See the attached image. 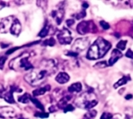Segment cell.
Instances as JSON below:
<instances>
[{
    "mask_svg": "<svg viewBox=\"0 0 133 119\" xmlns=\"http://www.w3.org/2000/svg\"><path fill=\"white\" fill-rule=\"evenodd\" d=\"M7 91L8 90L2 85H0V97L4 98V97H5V94L7 93Z\"/></svg>",
    "mask_w": 133,
    "mask_h": 119,
    "instance_id": "obj_25",
    "label": "cell"
},
{
    "mask_svg": "<svg viewBox=\"0 0 133 119\" xmlns=\"http://www.w3.org/2000/svg\"><path fill=\"white\" fill-rule=\"evenodd\" d=\"M83 7L84 9H87V8L89 7V4H88L87 2H83Z\"/></svg>",
    "mask_w": 133,
    "mask_h": 119,
    "instance_id": "obj_35",
    "label": "cell"
},
{
    "mask_svg": "<svg viewBox=\"0 0 133 119\" xmlns=\"http://www.w3.org/2000/svg\"><path fill=\"white\" fill-rule=\"evenodd\" d=\"M35 116H36L37 118L38 117V118H48L49 114L42 111V112H37V113H36V114H35Z\"/></svg>",
    "mask_w": 133,
    "mask_h": 119,
    "instance_id": "obj_24",
    "label": "cell"
},
{
    "mask_svg": "<svg viewBox=\"0 0 133 119\" xmlns=\"http://www.w3.org/2000/svg\"><path fill=\"white\" fill-rule=\"evenodd\" d=\"M97 115V111H95V110H90L89 111H87L84 115L83 119H94L96 117Z\"/></svg>",
    "mask_w": 133,
    "mask_h": 119,
    "instance_id": "obj_19",
    "label": "cell"
},
{
    "mask_svg": "<svg viewBox=\"0 0 133 119\" xmlns=\"http://www.w3.org/2000/svg\"><path fill=\"white\" fill-rule=\"evenodd\" d=\"M131 98H132V94H129V95L125 96V99L126 100H130Z\"/></svg>",
    "mask_w": 133,
    "mask_h": 119,
    "instance_id": "obj_36",
    "label": "cell"
},
{
    "mask_svg": "<svg viewBox=\"0 0 133 119\" xmlns=\"http://www.w3.org/2000/svg\"><path fill=\"white\" fill-rule=\"evenodd\" d=\"M82 90V84L80 83H75L73 84H72L69 88H68V91L70 94L72 93H78L80 92Z\"/></svg>",
    "mask_w": 133,
    "mask_h": 119,
    "instance_id": "obj_15",
    "label": "cell"
},
{
    "mask_svg": "<svg viewBox=\"0 0 133 119\" xmlns=\"http://www.w3.org/2000/svg\"><path fill=\"white\" fill-rule=\"evenodd\" d=\"M76 30L79 34L84 35L89 32H96L97 27L95 26L93 21H82L77 25Z\"/></svg>",
    "mask_w": 133,
    "mask_h": 119,
    "instance_id": "obj_5",
    "label": "cell"
},
{
    "mask_svg": "<svg viewBox=\"0 0 133 119\" xmlns=\"http://www.w3.org/2000/svg\"><path fill=\"white\" fill-rule=\"evenodd\" d=\"M113 117V115L111 113H108V112H104L102 114L101 119H111Z\"/></svg>",
    "mask_w": 133,
    "mask_h": 119,
    "instance_id": "obj_27",
    "label": "cell"
},
{
    "mask_svg": "<svg viewBox=\"0 0 133 119\" xmlns=\"http://www.w3.org/2000/svg\"><path fill=\"white\" fill-rule=\"evenodd\" d=\"M51 19L54 20L56 25H60L64 19L65 11L62 8H59L56 10H52L50 14Z\"/></svg>",
    "mask_w": 133,
    "mask_h": 119,
    "instance_id": "obj_9",
    "label": "cell"
},
{
    "mask_svg": "<svg viewBox=\"0 0 133 119\" xmlns=\"http://www.w3.org/2000/svg\"><path fill=\"white\" fill-rule=\"evenodd\" d=\"M78 53H76V52H74V51H68L67 53H66V55H68V56H71V57H77L78 56Z\"/></svg>",
    "mask_w": 133,
    "mask_h": 119,
    "instance_id": "obj_33",
    "label": "cell"
},
{
    "mask_svg": "<svg viewBox=\"0 0 133 119\" xmlns=\"http://www.w3.org/2000/svg\"><path fill=\"white\" fill-rule=\"evenodd\" d=\"M69 79H70L69 76L66 72H59L55 77V80L60 84H65L68 83L69 81Z\"/></svg>",
    "mask_w": 133,
    "mask_h": 119,
    "instance_id": "obj_13",
    "label": "cell"
},
{
    "mask_svg": "<svg viewBox=\"0 0 133 119\" xmlns=\"http://www.w3.org/2000/svg\"><path fill=\"white\" fill-rule=\"evenodd\" d=\"M19 119H24L23 118H22V117H20V118H19Z\"/></svg>",
    "mask_w": 133,
    "mask_h": 119,
    "instance_id": "obj_38",
    "label": "cell"
},
{
    "mask_svg": "<svg viewBox=\"0 0 133 119\" xmlns=\"http://www.w3.org/2000/svg\"><path fill=\"white\" fill-rule=\"evenodd\" d=\"M90 44V40L87 37L78 38L77 40H76V41L72 46V51H74L79 54V52L87 49L89 47Z\"/></svg>",
    "mask_w": 133,
    "mask_h": 119,
    "instance_id": "obj_6",
    "label": "cell"
},
{
    "mask_svg": "<svg viewBox=\"0 0 133 119\" xmlns=\"http://www.w3.org/2000/svg\"><path fill=\"white\" fill-rule=\"evenodd\" d=\"M6 61V57L5 56H2L0 57V68L2 69Z\"/></svg>",
    "mask_w": 133,
    "mask_h": 119,
    "instance_id": "obj_31",
    "label": "cell"
},
{
    "mask_svg": "<svg viewBox=\"0 0 133 119\" xmlns=\"http://www.w3.org/2000/svg\"><path fill=\"white\" fill-rule=\"evenodd\" d=\"M15 19L16 18H14L13 16H8L2 19L0 22V33L2 34L7 33L10 30V27Z\"/></svg>",
    "mask_w": 133,
    "mask_h": 119,
    "instance_id": "obj_8",
    "label": "cell"
},
{
    "mask_svg": "<svg viewBox=\"0 0 133 119\" xmlns=\"http://www.w3.org/2000/svg\"><path fill=\"white\" fill-rule=\"evenodd\" d=\"M108 65L106 62H97L94 66L95 67H97V68H105L107 67Z\"/></svg>",
    "mask_w": 133,
    "mask_h": 119,
    "instance_id": "obj_28",
    "label": "cell"
},
{
    "mask_svg": "<svg viewBox=\"0 0 133 119\" xmlns=\"http://www.w3.org/2000/svg\"><path fill=\"white\" fill-rule=\"evenodd\" d=\"M30 55L24 52L18 57L12 59L9 64V68L15 71H28L34 69V65L29 61Z\"/></svg>",
    "mask_w": 133,
    "mask_h": 119,
    "instance_id": "obj_3",
    "label": "cell"
},
{
    "mask_svg": "<svg viewBox=\"0 0 133 119\" xmlns=\"http://www.w3.org/2000/svg\"><path fill=\"white\" fill-rule=\"evenodd\" d=\"M100 23H101V26L102 27V28L104 29V30H108L109 28H110V25H109V23H108L107 22H105V21H101L100 22Z\"/></svg>",
    "mask_w": 133,
    "mask_h": 119,
    "instance_id": "obj_29",
    "label": "cell"
},
{
    "mask_svg": "<svg viewBox=\"0 0 133 119\" xmlns=\"http://www.w3.org/2000/svg\"><path fill=\"white\" fill-rule=\"evenodd\" d=\"M21 29H22V27H21L20 22L17 19H15L10 27V30H9L10 33L14 36H19V34L21 32Z\"/></svg>",
    "mask_w": 133,
    "mask_h": 119,
    "instance_id": "obj_12",
    "label": "cell"
},
{
    "mask_svg": "<svg viewBox=\"0 0 133 119\" xmlns=\"http://www.w3.org/2000/svg\"><path fill=\"white\" fill-rule=\"evenodd\" d=\"M122 57V53L118 50V49H115L112 51L111 52V58H109V61H108V65L111 66L113 65L115 62H117V61L118 59H120Z\"/></svg>",
    "mask_w": 133,
    "mask_h": 119,
    "instance_id": "obj_11",
    "label": "cell"
},
{
    "mask_svg": "<svg viewBox=\"0 0 133 119\" xmlns=\"http://www.w3.org/2000/svg\"><path fill=\"white\" fill-rule=\"evenodd\" d=\"M125 56H126L127 58H129L133 59V51L130 49V48L128 49V51H127V52H126V54H125Z\"/></svg>",
    "mask_w": 133,
    "mask_h": 119,
    "instance_id": "obj_30",
    "label": "cell"
},
{
    "mask_svg": "<svg viewBox=\"0 0 133 119\" xmlns=\"http://www.w3.org/2000/svg\"><path fill=\"white\" fill-rule=\"evenodd\" d=\"M57 38L61 44H69L72 41L71 32L66 28H64L58 32L57 34Z\"/></svg>",
    "mask_w": 133,
    "mask_h": 119,
    "instance_id": "obj_7",
    "label": "cell"
},
{
    "mask_svg": "<svg viewBox=\"0 0 133 119\" xmlns=\"http://www.w3.org/2000/svg\"><path fill=\"white\" fill-rule=\"evenodd\" d=\"M30 98H31V96L30 94H25L18 97V101L22 104H27L29 101H30Z\"/></svg>",
    "mask_w": 133,
    "mask_h": 119,
    "instance_id": "obj_17",
    "label": "cell"
},
{
    "mask_svg": "<svg viewBox=\"0 0 133 119\" xmlns=\"http://www.w3.org/2000/svg\"><path fill=\"white\" fill-rule=\"evenodd\" d=\"M55 43H56L55 40L53 37H50L49 39L44 41L43 43H42V45H44V46H51V47H52V46H54V45L55 44Z\"/></svg>",
    "mask_w": 133,
    "mask_h": 119,
    "instance_id": "obj_21",
    "label": "cell"
},
{
    "mask_svg": "<svg viewBox=\"0 0 133 119\" xmlns=\"http://www.w3.org/2000/svg\"><path fill=\"white\" fill-rule=\"evenodd\" d=\"M74 109H75V108L73 107L72 104H68L63 110H64V113H67V112H69V111H74Z\"/></svg>",
    "mask_w": 133,
    "mask_h": 119,
    "instance_id": "obj_26",
    "label": "cell"
},
{
    "mask_svg": "<svg viewBox=\"0 0 133 119\" xmlns=\"http://www.w3.org/2000/svg\"><path fill=\"white\" fill-rule=\"evenodd\" d=\"M128 2H129V3H132L131 5H132V7H133V1H129Z\"/></svg>",
    "mask_w": 133,
    "mask_h": 119,
    "instance_id": "obj_37",
    "label": "cell"
},
{
    "mask_svg": "<svg viewBox=\"0 0 133 119\" xmlns=\"http://www.w3.org/2000/svg\"><path fill=\"white\" fill-rule=\"evenodd\" d=\"M128 80H129V77H128V76H123V77H122V79H120L116 83H115L114 87H115V89H117V88H118L119 87L126 84L127 82H128Z\"/></svg>",
    "mask_w": 133,
    "mask_h": 119,
    "instance_id": "obj_18",
    "label": "cell"
},
{
    "mask_svg": "<svg viewBox=\"0 0 133 119\" xmlns=\"http://www.w3.org/2000/svg\"><path fill=\"white\" fill-rule=\"evenodd\" d=\"M0 115L3 116L5 118H14L16 116V112L15 110L12 108L9 107H4L0 108Z\"/></svg>",
    "mask_w": 133,
    "mask_h": 119,
    "instance_id": "obj_10",
    "label": "cell"
},
{
    "mask_svg": "<svg viewBox=\"0 0 133 119\" xmlns=\"http://www.w3.org/2000/svg\"><path fill=\"white\" fill-rule=\"evenodd\" d=\"M52 26L48 24V23H45V25L44 26V27L42 28V30H41V32L39 33L38 36L41 37H45L46 36H48L49 34V33L51 32V29Z\"/></svg>",
    "mask_w": 133,
    "mask_h": 119,
    "instance_id": "obj_16",
    "label": "cell"
},
{
    "mask_svg": "<svg viewBox=\"0 0 133 119\" xmlns=\"http://www.w3.org/2000/svg\"><path fill=\"white\" fill-rule=\"evenodd\" d=\"M51 90V86L50 85H46V86H44L42 87H40L35 90L33 91V95L34 97H37V96H41V95H43L46 92L49 91Z\"/></svg>",
    "mask_w": 133,
    "mask_h": 119,
    "instance_id": "obj_14",
    "label": "cell"
},
{
    "mask_svg": "<svg viewBox=\"0 0 133 119\" xmlns=\"http://www.w3.org/2000/svg\"><path fill=\"white\" fill-rule=\"evenodd\" d=\"M111 47V44L110 42L102 37H99L90 47L87 51V58L90 60L99 59L106 55V53L110 50Z\"/></svg>",
    "mask_w": 133,
    "mask_h": 119,
    "instance_id": "obj_2",
    "label": "cell"
},
{
    "mask_svg": "<svg viewBox=\"0 0 133 119\" xmlns=\"http://www.w3.org/2000/svg\"><path fill=\"white\" fill-rule=\"evenodd\" d=\"M74 103L76 106L79 108L90 110L98 104V100L97 98V96L93 92L87 91L78 97L75 100Z\"/></svg>",
    "mask_w": 133,
    "mask_h": 119,
    "instance_id": "obj_4",
    "label": "cell"
},
{
    "mask_svg": "<svg viewBox=\"0 0 133 119\" xmlns=\"http://www.w3.org/2000/svg\"><path fill=\"white\" fill-rule=\"evenodd\" d=\"M30 101L38 108V109H40L41 111H44V105L37 99V98H34V97H31V98H30Z\"/></svg>",
    "mask_w": 133,
    "mask_h": 119,
    "instance_id": "obj_20",
    "label": "cell"
},
{
    "mask_svg": "<svg viewBox=\"0 0 133 119\" xmlns=\"http://www.w3.org/2000/svg\"><path fill=\"white\" fill-rule=\"evenodd\" d=\"M75 23V20L73 19H69L66 20V24L68 27H72Z\"/></svg>",
    "mask_w": 133,
    "mask_h": 119,
    "instance_id": "obj_32",
    "label": "cell"
},
{
    "mask_svg": "<svg viewBox=\"0 0 133 119\" xmlns=\"http://www.w3.org/2000/svg\"><path fill=\"white\" fill-rule=\"evenodd\" d=\"M57 70V64L55 60H43L38 67L34 68L31 72L24 76L25 81L32 87H37L42 84L45 79L55 73Z\"/></svg>",
    "mask_w": 133,
    "mask_h": 119,
    "instance_id": "obj_1",
    "label": "cell"
},
{
    "mask_svg": "<svg viewBox=\"0 0 133 119\" xmlns=\"http://www.w3.org/2000/svg\"><path fill=\"white\" fill-rule=\"evenodd\" d=\"M48 110H49V112L52 113V112H55V111H56V108H55L54 105H52L51 107H50V108H48Z\"/></svg>",
    "mask_w": 133,
    "mask_h": 119,
    "instance_id": "obj_34",
    "label": "cell"
},
{
    "mask_svg": "<svg viewBox=\"0 0 133 119\" xmlns=\"http://www.w3.org/2000/svg\"><path fill=\"white\" fill-rule=\"evenodd\" d=\"M86 15H87V12H86V11H85V9H84V10L80 11V12H78L77 14H76L75 16H76V19H80L84 18V17L86 16Z\"/></svg>",
    "mask_w": 133,
    "mask_h": 119,
    "instance_id": "obj_23",
    "label": "cell"
},
{
    "mask_svg": "<svg viewBox=\"0 0 133 119\" xmlns=\"http://www.w3.org/2000/svg\"><path fill=\"white\" fill-rule=\"evenodd\" d=\"M126 44H127V41H120L117 44V49L119 51L120 50L124 51L126 48Z\"/></svg>",
    "mask_w": 133,
    "mask_h": 119,
    "instance_id": "obj_22",
    "label": "cell"
}]
</instances>
